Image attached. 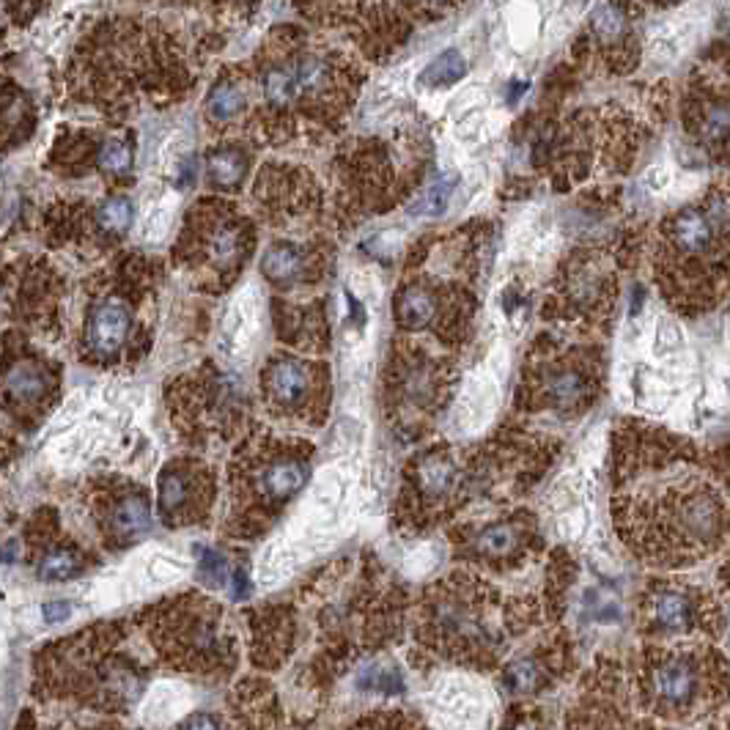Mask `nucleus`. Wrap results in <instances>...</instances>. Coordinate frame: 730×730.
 Returning <instances> with one entry per match:
<instances>
[{"instance_id": "33", "label": "nucleus", "mask_w": 730, "mask_h": 730, "mask_svg": "<svg viewBox=\"0 0 730 730\" xmlns=\"http://www.w3.org/2000/svg\"><path fill=\"white\" fill-rule=\"evenodd\" d=\"M231 588H234V596L237 599H245L247 593H250V582H247V574L242 569L234 571V577H231Z\"/></svg>"}, {"instance_id": "21", "label": "nucleus", "mask_w": 730, "mask_h": 730, "mask_svg": "<svg viewBox=\"0 0 730 730\" xmlns=\"http://www.w3.org/2000/svg\"><path fill=\"white\" fill-rule=\"evenodd\" d=\"M77 569H80V560L72 549H55L50 555H44L39 563V577L47 582L69 580L72 574H77Z\"/></svg>"}, {"instance_id": "22", "label": "nucleus", "mask_w": 730, "mask_h": 730, "mask_svg": "<svg viewBox=\"0 0 730 730\" xmlns=\"http://www.w3.org/2000/svg\"><path fill=\"white\" fill-rule=\"evenodd\" d=\"M684 47H687V31L676 25H667L651 39V55L656 61H676L684 53Z\"/></svg>"}, {"instance_id": "20", "label": "nucleus", "mask_w": 730, "mask_h": 730, "mask_svg": "<svg viewBox=\"0 0 730 730\" xmlns=\"http://www.w3.org/2000/svg\"><path fill=\"white\" fill-rule=\"evenodd\" d=\"M654 612H656V621L662 623V626H670V629H681V626H687L689 623V602L681 596V593H662L654 604Z\"/></svg>"}, {"instance_id": "28", "label": "nucleus", "mask_w": 730, "mask_h": 730, "mask_svg": "<svg viewBox=\"0 0 730 730\" xmlns=\"http://www.w3.org/2000/svg\"><path fill=\"white\" fill-rule=\"evenodd\" d=\"M623 28H626V20H623V11L618 6H599L593 14V31L604 42H615Z\"/></svg>"}, {"instance_id": "13", "label": "nucleus", "mask_w": 730, "mask_h": 730, "mask_svg": "<svg viewBox=\"0 0 730 730\" xmlns=\"http://www.w3.org/2000/svg\"><path fill=\"white\" fill-rule=\"evenodd\" d=\"M437 316V300L429 289L423 286H409L401 300H398V322L409 327V330H420L426 327Z\"/></svg>"}, {"instance_id": "35", "label": "nucleus", "mask_w": 730, "mask_h": 730, "mask_svg": "<svg viewBox=\"0 0 730 730\" xmlns=\"http://www.w3.org/2000/svg\"><path fill=\"white\" fill-rule=\"evenodd\" d=\"M193 179H195V162L193 160H187L182 165V176L176 179V187H182V190H184V187H187V184L193 182Z\"/></svg>"}, {"instance_id": "25", "label": "nucleus", "mask_w": 730, "mask_h": 730, "mask_svg": "<svg viewBox=\"0 0 730 730\" xmlns=\"http://www.w3.org/2000/svg\"><path fill=\"white\" fill-rule=\"evenodd\" d=\"M242 91L237 86H231V83H223V86H217L212 94H209V113L215 116L217 121H226L231 116H237L239 108H242Z\"/></svg>"}, {"instance_id": "12", "label": "nucleus", "mask_w": 730, "mask_h": 730, "mask_svg": "<svg viewBox=\"0 0 730 730\" xmlns=\"http://www.w3.org/2000/svg\"><path fill=\"white\" fill-rule=\"evenodd\" d=\"M456 478H459V470L451 459H442V456H431V459H423L418 464V486L420 492L437 500V497H445L456 486Z\"/></svg>"}, {"instance_id": "18", "label": "nucleus", "mask_w": 730, "mask_h": 730, "mask_svg": "<svg viewBox=\"0 0 730 730\" xmlns=\"http://www.w3.org/2000/svg\"><path fill=\"white\" fill-rule=\"evenodd\" d=\"M687 352V338L673 319H659L654 330V355L662 363H676Z\"/></svg>"}, {"instance_id": "14", "label": "nucleus", "mask_w": 730, "mask_h": 730, "mask_svg": "<svg viewBox=\"0 0 730 730\" xmlns=\"http://www.w3.org/2000/svg\"><path fill=\"white\" fill-rule=\"evenodd\" d=\"M467 75V64H464V55L459 50H445L440 53L429 66L426 72L420 75V83L431 88H445L459 83Z\"/></svg>"}, {"instance_id": "36", "label": "nucleus", "mask_w": 730, "mask_h": 730, "mask_svg": "<svg viewBox=\"0 0 730 730\" xmlns=\"http://www.w3.org/2000/svg\"><path fill=\"white\" fill-rule=\"evenodd\" d=\"M511 86H514V88H511V94H508V102H511V105H516V99L522 97V94L527 91V83H511Z\"/></svg>"}, {"instance_id": "23", "label": "nucleus", "mask_w": 730, "mask_h": 730, "mask_svg": "<svg viewBox=\"0 0 730 730\" xmlns=\"http://www.w3.org/2000/svg\"><path fill=\"white\" fill-rule=\"evenodd\" d=\"M97 220L108 234H124L132 223V204L127 198H110L99 206Z\"/></svg>"}, {"instance_id": "19", "label": "nucleus", "mask_w": 730, "mask_h": 730, "mask_svg": "<svg viewBox=\"0 0 730 730\" xmlns=\"http://www.w3.org/2000/svg\"><path fill=\"white\" fill-rule=\"evenodd\" d=\"M585 379L577 371H560L549 379L547 393L558 407H574L582 396H585Z\"/></svg>"}, {"instance_id": "11", "label": "nucleus", "mask_w": 730, "mask_h": 730, "mask_svg": "<svg viewBox=\"0 0 730 730\" xmlns=\"http://www.w3.org/2000/svg\"><path fill=\"white\" fill-rule=\"evenodd\" d=\"M110 527H113L119 536H129V538L146 533L151 527L149 503H146L140 494H127V497H121L119 503L113 505Z\"/></svg>"}, {"instance_id": "9", "label": "nucleus", "mask_w": 730, "mask_h": 730, "mask_svg": "<svg viewBox=\"0 0 730 730\" xmlns=\"http://www.w3.org/2000/svg\"><path fill=\"white\" fill-rule=\"evenodd\" d=\"M195 494V478L193 473L184 470H165L160 478V514L165 522H173L190 505Z\"/></svg>"}, {"instance_id": "17", "label": "nucleus", "mask_w": 730, "mask_h": 730, "mask_svg": "<svg viewBox=\"0 0 730 730\" xmlns=\"http://www.w3.org/2000/svg\"><path fill=\"white\" fill-rule=\"evenodd\" d=\"M453 187H456V176H440L437 182H431L423 193L409 204V212L420 217H437L445 212V206L451 201Z\"/></svg>"}, {"instance_id": "30", "label": "nucleus", "mask_w": 730, "mask_h": 730, "mask_svg": "<svg viewBox=\"0 0 730 730\" xmlns=\"http://www.w3.org/2000/svg\"><path fill=\"white\" fill-rule=\"evenodd\" d=\"M508 678L516 689H530L536 684V667L530 662H516L511 670H508Z\"/></svg>"}, {"instance_id": "7", "label": "nucleus", "mask_w": 730, "mask_h": 730, "mask_svg": "<svg viewBox=\"0 0 730 730\" xmlns=\"http://www.w3.org/2000/svg\"><path fill=\"white\" fill-rule=\"evenodd\" d=\"M654 689L659 698L665 703H689L695 689H698V678L692 673V667L687 662H667L656 670Z\"/></svg>"}, {"instance_id": "16", "label": "nucleus", "mask_w": 730, "mask_h": 730, "mask_svg": "<svg viewBox=\"0 0 730 730\" xmlns=\"http://www.w3.org/2000/svg\"><path fill=\"white\" fill-rule=\"evenodd\" d=\"M247 171V160L245 154H239L237 149H223L215 151L209 157V179L217 184V187H237L242 182V176Z\"/></svg>"}, {"instance_id": "29", "label": "nucleus", "mask_w": 730, "mask_h": 730, "mask_svg": "<svg viewBox=\"0 0 730 730\" xmlns=\"http://www.w3.org/2000/svg\"><path fill=\"white\" fill-rule=\"evenodd\" d=\"M703 135L709 140H722L730 135V105L717 102L703 116Z\"/></svg>"}, {"instance_id": "26", "label": "nucleus", "mask_w": 730, "mask_h": 730, "mask_svg": "<svg viewBox=\"0 0 730 730\" xmlns=\"http://www.w3.org/2000/svg\"><path fill=\"white\" fill-rule=\"evenodd\" d=\"M99 168L105 173H127L132 168V146L124 140H108L99 149Z\"/></svg>"}, {"instance_id": "31", "label": "nucleus", "mask_w": 730, "mask_h": 730, "mask_svg": "<svg viewBox=\"0 0 730 730\" xmlns=\"http://www.w3.org/2000/svg\"><path fill=\"white\" fill-rule=\"evenodd\" d=\"M670 182H673V173H670L667 165H654L651 171L645 173V187H648V190H654V193H662V190H667Z\"/></svg>"}, {"instance_id": "1", "label": "nucleus", "mask_w": 730, "mask_h": 730, "mask_svg": "<svg viewBox=\"0 0 730 730\" xmlns=\"http://www.w3.org/2000/svg\"><path fill=\"white\" fill-rule=\"evenodd\" d=\"M129 308L121 300H105L94 305L91 319H88V346L99 355H113L119 352L129 335Z\"/></svg>"}, {"instance_id": "24", "label": "nucleus", "mask_w": 730, "mask_h": 730, "mask_svg": "<svg viewBox=\"0 0 730 730\" xmlns=\"http://www.w3.org/2000/svg\"><path fill=\"white\" fill-rule=\"evenodd\" d=\"M198 571H201V577H204L209 585H215V588H223L228 585V580L234 577V571L228 569V560L215 552V549H198Z\"/></svg>"}, {"instance_id": "32", "label": "nucleus", "mask_w": 730, "mask_h": 730, "mask_svg": "<svg viewBox=\"0 0 730 730\" xmlns=\"http://www.w3.org/2000/svg\"><path fill=\"white\" fill-rule=\"evenodd\" d=\"M72 610H75L72 602H47L42 607V618L47 623H61L72 615Z\"/></svg>"}, {"instance_id": "2", "label": "nucleus", "mask_w": 730, "mask_h": 730, "mask_svg": "<svg viewBox=\"0 0 730 730\" xmlns=\"http://www.w3.org/2000/svg\"><path fill=\"white\" fill-rule=\"evenodd\" d=\"M308 478V462L300 456H286V459H269L258 470V492L269 503H286L289 497L300 492Z\"/></svg>"}, {"instance_id": "15", "label": "nucleus", "mask_w": 730, "mask_h": 730, "mask_svg": "<svg viewBox=\"0 0 730 730\" xmlns=\"http://www.w3.org/2000/svg\"><path fill=\"white\" fill-rule=\"evenodd\" d=\"M242 247H245V239H242L239 226L220 223V226L209 234V258H212L215 264H220V267L237 264L239 258H242Z\"/></svg>"}, {"instance_id": "8", "label": "nucleus", "mask_w": 730, "mask_h": 730, "mask_svg": "<svg viewBox=\"0 0 730 730\" xmlns=\"http://www.w3.org/2000/svg\"><path fill=\"white\" fill-rule=\"evenodd\" d=\"M261 272L272 283H291L300 280L305 272V250L297 245H272L261 258Z\"/></svg>"}, {"instance_id": "5", "label": "nucleus", "mask_w": 730, "mask_h": 730, "mask_svg": "<svg viewBox=\"0 0 730 730\" xmlns=\"http://www.w3.org/2000/svg\"><path fill=\"white\" fill-rule=\"evenodd\" d=\"M722 217H714L706 209H687L681 212L673 226V237L684 253H703L709 250L714 237H717V223Z\"/></svg>"}, {"instance_id": "6", "label": "nucleus", "mask_w": 730, "mask_h": 730, "mask_svg": "<svg viewBox=\"0 0 730 730\" xmlns=\"http://www.w3.org/2000/svg\"><path fill=\"white\" fill-rule=\"evenodd\" d=\"M187 703H190V689L182 687V684H173V681H160L146 695L140 717L149 725H168L187 709Z\"/></svg>"}, {"instance_id": "3", "label": "nucleus", "mask_w": 730, "mask_h": 730, "mask_svg": "<svg viewBox=\"0 0 730 730\" xmlns=\"http://www.w3.org/2000/svg\"><path fill=\"white\" fill-rule=\"evenodd\" d=\"M269 393L280 407H297L308 396L311 387V371L300 360H278L269 368Z\"/></svg>"}, {"instance_id": "4", "label": "nucleus", "mask_w": 730, "mask_h": 730, "mask_svg": "<svg viewBox=\"0 0 730 730\" xmlns=\"http://www.w3.org/2000/svg\"><path fill=\"white\" fill-rule=\"evenodd\" d=\"M440 709L462 728H473L484 717V695L467 681H448L440 689Z\"/></svg>"}, {"instance_id": "27", "label": "nucleus", "mask_w": 730, "mask_h": 730, "mask_svg": "<svg viewBox=\"0 0 730 730\" xmlns=\"http://www.w3.org/2000/svg\"><path fill=\"white\" fill-rule=\"evenodd\" d=\"M516 547V533L511 525H492L486 527L478 538V549L486 555H505Z\"/></svg>"}, {"instance_id": "34", "label": "nucleus", "mask_w": 730, "mask_h": 730, "mask_svg": "<svg viewBox=\"0 0 730 730\" xmlns=\"http://www.w3.org/2000/svg\"><path fill=\"white\" fill-rule=\"evenodd\" d=\"M184 730H220V725H217L212 717H206V714H198V717H193V720L187 722V728Z\"/></svg>"}, {"instance_id": "10", "label": "nucleus", "mask_w": 730, "mask_h": 730, "mask_svg": "<svg viewBox=\"0 0 730 730\" xmlns=\"http://www.w3.org/2000/svg\"><path fill=\"white\" fill-rule=\"evenodd\" d=\"M47 393V374L36 363H17L6 371V396L17 404H33Z\"/></svg>"}]
</instances>
